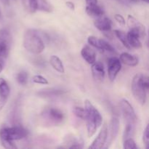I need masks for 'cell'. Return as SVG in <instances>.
Masks as SVG:
<instances>
[{
  "mask_svg": "<svg viewBox=\"0 0 149 149\" xmlns=\"http://www.w3.org/2000/svg\"><path fill=\"white\" fill-rule=\"evenodd\" d=\"M28 131L21 126L3 127L0 130V142L4 148L7 149L17 148L14 141H18L26 138Z\"/></svg>",
  "mask_w": 149,
  "mask_h": 149,
  "instance_id": "cell-1",
  "label": "cell"
},
{
  "mask_svg": "<svg viewBox=\"0 0 149 149\" xmlns=\"http://www.w3.org/2000/svg\"><path fill=\"white\" fill-rule=\"evenodd\" d=\"M84 111L85 117L84 120L87 122V135L91 138L95 134L96 131L101 126L103 123V118L99 111L88 100H84Z\"/></svg>",
  "mask_w": 149,
  "mask_h": 149,
  "instance_id": "cell-2",
  "label": "cell"
},
{
  "mask_svg": "<svg viewBox=\"0 0 149 149\" xmlns=\"http://www.w3.org/2000/svg\"><path fill=\"white\" fill-rule=\"evenodd\" d=\"M149 88L148 77L143 74H137L133 77L131 84V89L134 97L141 105L146 101V92Z\"/></svg>",
  "mask_w": 149,
  "mask_h": 149,
  "instance_id": "cell-3",
  "label": "cell"
},
{
  "mask_svg": "<svg viewBox=\"0 0 149 149\" xmlns=\"http://www.w3.org/2000/svg\"><path fill=\"white\" fill-rule=\"evenodd\" d=\"M23 47L28 52L33 54H39L45 49V43L36 31L29 29L23 36Z\"/></svg>",
  "mask_w": 149,
  "mask_h": 149,
  "instance_id": "cell-4",
  "label": "cell"
},
{
  "mask_svg": "<svg viewBox=\"0 0 149 149\" xmlns=\"http://www.w3.org/2000/svg\"><path fill=\"white\" fill-rule=\"evenodd\" d=\"M12 36L7 29H0V58L5 61L10 52Z\"/></svg>",
  "mask_w": 149,
  "mask_h": 149,
  "instance_id": "cell-5",
  "label": "cell"
},
{
  "mask_svg": "<svg viewBox=\"0 0 149 149\" xmlns=\"http://www.w3.org/2000/svg\"><path fill=\"white\" fill-rule=\"evenodd\" d=\"M119 130V120L116 116H113L111 120L109 126L107 129V138H106V143L103 148H108L110 147L112 143L113 142L117 137Z\"/></svg>",
  "mask_w": 149,
  "mask_h": 149,
  "instance_id": "cell-6",
  "label": "cell"
},
{
  "mask_svg": "<svg viewBox=\"0 0 149 149\" xmlns=\"http://www.w3.org/2000/svg\"><path fill=\"white\" fill-rule=\"evenodd\" d=\"M121 108H122L124 118L127 123H135L137 120V116L133 107L131 106L130 102L126 99H122L121 101Z\"/></svg>",
  "mask_w": 149,
  "mask_h": 149,
  "instance_id": "cell-7",
  "label": "cell"
},
{
  "mask_svg": "<svg viewBox=\"0 0 149 149\" xmlns=\"http://www.w3.org/2000/svg\"><path fill=\"white\" fill-rule=\"evenodd\" d=\"M127 24L130 30L135 32L140 36V38L145 37L146 35V30L145 26L142 23H140L133 16L130 15H128Z\"/></svg>",
  "mask_w": 149,
  "mask_h": 149,
  "instance_id": "cell-8",
  "label": "cell"
},
{
  "mask_svg": "<svg viewBox=\"0 0 149 149\" xmlns=\"http://www.w3.org/2000/svg\"><path fill=\"white\" fill-rule=\"evenodd\" d=\"M122 68V63L119 58L116 57L110 58L108 61V74L109 79L111 81H114L116 76Z\"/></svg>",
  "mask_w": 149,
  "mask_h": 149,
  "instance_id": "cell-9",
  "label": "cell"
},
{
  "mask_svg": "<svg viewBox=\"0 0 149 149\" xmlns=\"http://www.w3.org/2000/svg\"><path fill=\"white\" fill-rule=\"evenodd\" d=\"M107 129L108 125L106 123L103 125L100 132L97 135V138L94 140L93 143L89 146L90 149H100L103 148L106 143V138H107Z\"/></svg>",
  "mask_w": 149,
  "mask_h": 149,
  "instance_id": "cell-10",
  "label": "cell"
},
{
  "mask_svg": "<svg viewBox=\"0 0 149 149\" xmlns=\"http://www.w3.org/2000/svg\"><path fill=\"white\" fill-rule=\"evenodd\" d=\"M92 74L96 81H102L105 77V70L103 63L100 61H97L92 64Z\"/></svg>",
  "mask_w": 149,
  "mask_h": 149,
  "instance_id": "cell-11",
  "label": "cell"
},
{
  "mask_svg": "<svg viewBox=\"0 0 149 149\" xmlns=\"http://www.w3.org/2000/svg\"><path fill=\"white\" fill-rule=\"evenodd\" d=\"M94 25L97 29L101 31L109 32L111 29L112 21L109 17L101 16L95 20Z\"/></svg>",
  "mask_w": 149,
  "mask_h": 149,
  "instance_id": "cell-12",
  "label": "cell"
},
{
  "mask_svg": "<svg viewBox=\"0 0 149 149\" xmlns=\"http://www.w3.org/2000/svg\"><path fill=\"white\" fill-rule=\"evenodd\" d=\"M81 55L83 59L88 63L89 64H93L96 61L95 52L88 45H86L82 48L81 51Z\"/></svg>",
  "mask_w": 149,
  "mask_h": 149,
  "instance_id": "cell-13",
  "label": "cell"
},
{
  "mask_svg": "<svg viewBox=\"0 0 149 149\" xmlns=\"http://www.w3.org/2000/svg\"><path fill=\"white\" fill-rule=\"evenodd\" d=\"M121 63L129 66H136L138 64V58L134 55H130L127 52H123L121 54L119 58Z\"/></svg>",
  "mask_w": 149,
  "mask_h": 149,
  "instance_id": "cell-14",
  "label": "cell"
},
{
  "mask_svg": "<svg viewBox=\"0 0 149 149\" xmlns=\"http://www.w3.org/2000/svg\"><path fill=\"white\" fill-rule=\"evenodd\" d=\"M127 38L128 43L130 45L131 47L138 49L142 47V44L140 40V36L135 32L130 30V31L127 34Z\"/></svg>",
  "mask_w": 149,
  "mask_h": 149,
  "instance_id": "cell-15",
  "label": "cell"
},
{
  "mask_svg": "<svg viewBox=\"0 0 149 149\" xmlns=\"http://www.w3.org/2000/svg\"><path fill=\"white\" fill-rule=\"evenodd\" d=\"M86 12L88 15L92 17H95V18H98L104 14L103 9L100 6L97 5V4H95V5H87Z\"/></svg>",
  "mask_w": 149,
  "mask_h": 149,
  "instance_id": "cell-16",
  "label": "cell"
},
{
  "mask_svg": "<svg viewBox=\"0 0 149 149\" xmlns=\"http://www.w3.org/2000/svg\"><path fill=\"white\" fill-rule=\"evenodd\" d=\"M49 63L52 65V68L61 74H63L65 72V68H64L63 63L62 61L56 55H52L49 58Z\"/></svg>",
  "mask_w": 149,
  "mask_h": 149,
  "instance_id": "cell-17",
  "label": "cell"
},
{
  "mask_svg": "<svg viewBox=\"0 0 149 149\" xmlns=\"http://www.w3.org/2000/svg\"><path fill=\"white\" fill-rule=\"evenodd\" d=\"M48 116L55 122H61L63 120L64 115L61 110L55 108H51L47 112Z\"/></svg>",
  "mask_w": 149,
  "mask_h": 149,
  "instance_id": "cell-18",
  "label": "cell"
},
{
  "mask_svg": "<svg viewBox=\"0 0 149 149\" xmlns=\"http://www.w3.org/2000/svg\"><path fill=\"white\" fill-rule=\"evenodd\" d=\"M10 89L5 79L0 78V98L7 100L10 95Z\"/></svg>",
  "mask_w": 149,
  "mask_h": 149,
  "instance_id": "cell-19",
  "label": "cell"
},
{
  "mask_svg": "<svg viewBox=\"0 0 149 149\" xmlns=\"http://www.w3.org/2000/svg\"><path fill=\"white\" fill-rule=\"evenodd\" d=\"M36 1V10L50 13L53 10L52 6L47 0H35Z\"/></svg>",
  "mask_w": 149,
  "mask_h": 149,
  "instance_id": "cell-20",
  "label": "cell"
},
{
  "mask_svg": "<svg viewBox=\"0 0 149 149\" xmlns=\"http://www.w3.org/2000/svg\"><path fill=\"white\" fill-rule=\"evenodd\" d=\"M135 123H127V125L125 129V132H124V141L127 139V138H133L134 135H135Z\"/></svg>",
  "mask_w": 149,
  "mask_h": 149,
  "instance_id": "cell-21",
  "label": "cell"
},
{
  "mask_svg": "<svg viewBox=\"0 0 149 149\" xmlns=\"http://www.w3.org/2000/svg\"><path fill=\"white\" fill-rule=\"evenodd\" d=\"M113 33H114V34L116 35V37L119 39V41L122 42V45H123L125 47L127 48V49H130L131 48H132L130 47V45H129V43H128L127 38V34L125 33V32L120 30H115L114 31H113Z\"/></svg>",
  "mask_w": 149,
  "mask_h": 149,
  "instance_id": "cell-22",
  "label": "cell"
},
{
  "mask_svg": "<svg viewBox=\"0 0 149 149\" xmlns=\"http://www.w3.org/2000/svg\"><path fill=\"white\" fill-rule=\"evenodd\" d=\"M98 49L100 50H104V51H108V52H114L115 50L113 49V47L109 43V42H106L104 39H99V48Z\"/></svg>",
  "mask_w": 149,
  "mask_h": 149,
  "instance_id": "cell-23",
  "label": "cell"
},
{
  "mask_svg": "<svg viewBox=\"0 0 149 149\" xmlns=\"http://www.w3.org/2000/svg\"><path fill=\"white\" fill-rule=\"evenodd\" d=\"M17 81L21 85H25L28 81V73L26 71H20L17 76Z\"/></svg>",
  "mask_w": 149,
  "mask_h": 149,
  "instance_id": "cell-24",
  "label": "cell"
},
{
  "mask_svg": "<svg viewBox=\"0 0 149 149\" xmlns=\"http://www.w3.org/2000/svg\"><path fill=\"white\" fill-rule=\"evenodd\" d=\"M137 147L136 143L133 138H127V139L124 141V148L125 149H136Z\"/></svg>",
  "mask_w": 149,
  "mask_h": 149,
  "instance_id": "cell-25",
  "label": "cell"
},
{
  "mask_svg": "<svg viewBox=\"0 0 149 149\" xmlns=\"http://www.w3.org/2000/svg\"><path fill=\"white\" fill-rule=\"evenodd\" d=\"M73 112L77 116V117L80 118L81 119H84L85 117V111H84V108L79 107V106H75L73 109Z\"/></svg>",
  "mask_w": 149,
  "mask_h": 149,
  "instance_id": "cell-26",
  "label": "cell"
},
{
  "mask_svg": "<svg viewBox=\"0 0 149 149\" xmlns=\"http://www.w3.org/2000/svg\"><path fill=\"white\" fill-rule=\"evenodd\" d=\"M32 81L36 84H47L48 81L46 78L43 77L41 75H35L33 76L32 78Z\"/></svg>",
  "mask_w": 149,
  "mask_h": 149,
  "instance_id": "cell-27",
  "label": "cell"
},
{
  "mask_svg": "<svg viewBox=\"0 0 149 149\" xmlns=\"http://www.w3.org/2000/svg\"><path fill=\"white\" fill-rule=\"evenodd\" d=\"M87 42H88L89 45L91 46L94 47L98 49L99 48V39L95 37L94 36H90L87 39Z\"/></svg>",
  "mask_w": 149,
  "mask_h": 149,
  "instance_id": "cell-28",
  "label": "cell"
},
{
  "mask_svg": "<svg viewBox=\"0 0 149 149\" xmlns=\"http://www.w3.org/2000/svg\"><path fill=\"white\" fill-rule=\"evenodd\" d=\"M143 141L144 144L146 146V148H148L149 145V130H148V125L146 127L145 130H144L143 134Z\"/></svg>",
  "mask_w": 149,
  "mask_h": 149,
  "instance_id": "cell-29",
  "label": "cell"
},
{
  "mask_svg": "<svg viewBox=\"0 0 149 149\" xmlns=\"http://www.w3.org/2000/svg\"><path fill=\"white\" fill-rule=\"evenodd\" d=\"M114 18L116 20V21H117V23H119L121 26H125V24H126V21H125V18L121 15L116 14L114 15Z\"/></svg>",
  "mask_w": 149,
  "mask_h": 149,
  "instance_id": "cell-30",
  "label": "cell"
},
{
  "mask_svg": "<svg viewBox=\"0 0 149 149\" xmlns=\"http://www.w3.org/2000/svg\"><path fill=\"white\" fill-rule=\"evenodd\" d=\"M29 5L30 10L32 13H35L36 11V1L35 0H29Z\"/></svg>",
  "mask_w": 149,
  "mask_h": 149,
  "instance_id": "cell-31",
  "label": "cell"
},
{
  "mask_svg": "<svg viewBox=\"0 0 149 149\" xmlns=\"http://www.w3.org/2000/svg\"><path fill=\"white\" fill-rule=\"evenodd\" d=\"M65 5L71 10H74V9H75L74 4L73 2H71V1H66V2H65Z\"/></svg>",
  "mask_w": 149,
  "mask_h": 149,
  "instance_id": "cell-32",
  "label": "cell"
},
{
  "mask_svg": "<svg viewBox=\"0 0 149 149\" xmlns=\"http://www.w3.org/2000/svg\"><path fill=\"white\" fill-rule=\"evenodd\" d=\"M87 5H95L97 4V0H85Z\"/></svg>",
  "mask_w": 149,
  "mask_h": 149,
  "instance_id": "cell-33",
  "label": "cell"
},
{
  "mask_svg": "<svg viewBox=\"0 0 149 149\" xmlns=\"http://www.w3.org/2000/svg\"><path fill=\"white\" fill-rule=\"evenodd\" d=\"M6 103H7V100H3V99L0 98V111L4 108V106H5Z\"/></svg>",
  "mask_w": 149,
  "mask_h": 149,
  "instance_id": "cell-34",
  "label": "cell"
},
{
  "mask_svg": "<svg viewBox=\"0 0 149 149\" xmlns=\"http://www.w3.org/2000/svg\"><path fill=\"white\" fill-rule=\"evenodd\" d=\"M4 60H3L2 58H0V74L2 71L3 68H4Z\"/></svg>",
  "mask_w": 149,
  "mask_h": 149,
  "instance_id": "cell-35",
  "label": "cell"
},
{
  "mask_svg": "<svg viewBox=\"0 0 149 149\" xmlns=\"http://www.w3.org/2000/svg\"><path fill=\"white\" fill-rule=\"evenodd\" d=\"M0 1L4 4H6V5H8L10 4V0H0Z\"/></svg>",
  "mask_w": 149,
  "mask_h": 149,
  "instance_id": "cell-36",
  "label": "cell"
},
{
  "mask_svg": "<svg viewBox=\"0 0 149 149\" xmlns=\"http://www.w3.org/2000/svg\"><path fill=\"white\" fill-rule=\"evenodd\" d=\"M141 1H144V2H146V3H147V4H148V3L149 2V0H141Z\"/></svg>",
  "mask_w": 149,
  "mask_h": 149,
  "instance_id": "cell-37",
  "label": "cell"
},
{
  "mask_svg": "<svg viewBox=\"0 0 149 149\" xmlns=\"http://www.w3.org/2000/svg\"><path fill=\"white\" fill-rule=\"evenodd\" d=\"M1 10H0V17H1Z\"/></svg>",
  "mask_w": 149,
  "mask_h": 149,
  "instance_id": "cell-38",
  "label": "cell"
}]
</instances>
